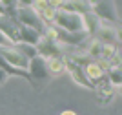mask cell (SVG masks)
<instances>
[{
  "label": "cell",
  "mask_w": 122,
  "mask_h": 115,
  "mask_svg": "<svg viewBox=\"0 0 122 115\" xmlns=\"http://www.w3.org/2000/svg\"><path fill=\"white\" fill-rule=\"evenodd\" d=\"M16 4H18V5H16V16H15V20L20 26L31 27V29L38 31V33L42 35V33L46 31V26H44V22L38 18L36 11L29 5V2H16Z\"/></svg>",
  "instance_id": "6da1fadb"
},
{
  "label": "cell",
  "mask_w": 122,
  "mask_h": 115,
  "mask_svg": "<svg viewBox=\"0 0 122 115\" xmlns=\"http://www.w3.org/2000/svg\"><path fill=\"white\" fill-rule=\"evenodd\" d=\"M53 26L62 31H67V33H80V31H84V22H82L80 15L67 13V11H62V9H56Z\"/></svg>",
  "instance_id": "7a4b0ae2"
},
{
  "label": "cell",
  "mask_w": 122,
  "mask_h": 115,
  "mask_svg": "<svg viewBox=\"0 0 122 115\" xmlns=\"http://www.w3.org/2000/svg\"><path fill=\"white\" fill-rule=\"evenodd\" d=\"M91 4V13L97 16L100 22H109V24H118V15L115 13V4L102 0V2H89Z\"/></svg>",
  "instance_id": "3957f363"
},
{
  "label": "cell",
  "mask_w": 122,
  "mask_h": 115,
  "mask_svg": "<svg viewBox=\"0 0 122 115\" xmlns=\"http://www.w3.org/2000/svg\"><path fill=\"white\" fill-rule=\"evenodd\" d=\"M36 48V55L40 57V59L44 60H49V59H62L64 57V53H62V49L58 48V44H56L55 40L47 38V37L42 35L40 42L35 46Z\"/></svg>",
  "instance_id": "277c9868"
},
{
  "label": "cell",
  "mask_w": 122,
  "mask_h": 115,
  "mask_svg": "<svg viewBox=\"0 0 122 115\" xmlns=\"http://www.w3.org/2000/svg\"><path fill=\"white\" fill-rule=\"evenodd\" d=\"M64 68H66V71L71 75V79L75 80L76 84H80L82 88H87V90H93L95 91V86L91 84V80L86 77V73H84V68H80V66L73 64L71 60H67L66 57H64Z\"/></svg>",
  "instance_id": "5b68a950"
},
{
  "label": "cell",
  "mask_w": 122,
  "mask_h": 115,
  "mask_svg": "<svg viewBox=\"0 0 122 115\" xmlns=\"http://www.w3.org/2000/svg\"><path fill=\"white\" fill-rule=\"evenodd\" d=\"M0 33L9 40L13 46L20 44V37H18V22L9 16H0Z\"/></svg>",
  "instance_id": "8992f818"
},
{
  "label": "cell",
  "mask_w": 122,
  "mask_h": 115,
  "mask_svg": "<svg viewBox=\"0 0 122 115\" xmlns=\"http://www.w3.org/2000/svg\"><path fill=\"white\" fill-rule=\"evenodd\" d=\"M27 73L31 75L35 86H36V80H47L49 79V71H47V68H46V60L40 59V57H35V59L29 60Z\"/></svg>",
  "instance_id": "52a82bcc"
},
{
  "label": "cell",
  "mask_w": 122,
  "mask_h": 115,
  "mask_svg": "<svg viewBox=\"0 0 122 115\" xmlns=\"http://www.w3.org/2000/svg\"><path fill=\"white\" fill-rule=\"evenodd\" d=\"M93 38L98 40L100 44H113L115 46V42H118V29L104 24V22H100V27H98V31L93 35Z\"/></svg>",
  "instance_id": "ba28073f"
},
{
  "label": "cell",
  "mask_w": 122,
  "mask_h": 115,
  "mask_svg": "<svg viewBox=\"0 0 122 115\" xmlns=\"http://www.w3.org/2000/svg\"><path fill=\"white\" fill-rule=\"evenodd\" d=\"M58 9L84 16V15H87V13H91V4H89V2H82V0H73V2H58Z\"/></svg>",
  "instance_id": "9c48e42d"
},
{
  "label": "cell",
  "mask_w": 122,
  "mask_h": 115,
  "mask_svg": "<svg viewBox=\"0 0 122 115\" xmlns=\"http://www.w3.org/2000/svg\"><path fill=\"white\" fill-rule=\"evenodd\" d=\"M18 37H20V44H27V46H33V48L42 38V35L38 31L31 29V27H25V26H20V24H18Z\"/></svg>",
  "instance_id": "30bf717a"
},
{
  "label": "cell",
  "mask_w": 122,
  "mask_h": 115,
  "mask_svg": "<svg viewBox=\"0 0 122 115\" xmlns=\"http://www.w3.org/2000/svg\"><path fill=\"white\" fill-rule=\"evenodd\" d=\"M82 22H84V33H86L89 38H93V35H95L98 31V27H100V20L93 15V13H87V15L82 16Z\"/></svg>",
  "instance_id": "8fae6325"
},
{
  "label": "cell",
  "mask_w": 122,
  "mask_h": 115,
  "mask_svg": "<svg viewBox=\"0 0 122 115\" xmlns=\"http://www.w3.org/2000/svg\"><path fill=\"white\" fill-rule=\"evenodd\" d=\"M84 73H86V77L89 80H91V84L95 86L98 82V80L102 79V77L106 75V73H104V71L100 70V68H98L97 64H95V60H93V62H89V64L86 66V68H84Z\"/></svg>",
  "instance_id": "7c38bea8"
},
{
  "label": "cell",
  "mask_w": 122,
  "mask_h": 115,
  "mask_svg": "<svg viewBox=\"0 0 122 115\" xmlns=\"http://www.w3.org/2000/svg\"><path fill=\"white\" fill-rule=\"evenodd\" d=\"M46 68H47V71H49V75H60L62 71H66V68H64V57H62V59L46 60Z\"/></svg>",
  "instance_id": "4fadbf2b"
},
{
  "label": "cell",
  "mask_w": 122,
  "mask_h": 115,
  "mask_svg": "<svg viewBox=\"0 0 122 115\" xmlns=\"http://www.w3.org/2000/svg\"><path fill=\"white\" fill-rule=\"evenodd\" d=\"M107 80H109V84L113 86V88H118V86L122 84V73H120V68H109L106 73Z\"/></svg>",
  "instance_id": "5bb4252c"
},
{
  "label": "cell",
  "mask_w": 122,
  "mask_h": 115,
  "mask_svg": "<svg viewBox=\"0 0 122 115\" xmlns=\"http://www.w3.org/2000/svg\"><path fill=\"white\" fill-rule=\"evenodd\" d=\"M15 48L20 51V53H22V55H24L27 60H31V59H35V57H38V55H36V48H33V46H27V44H16Z\"/></svg>",
  "instance_id": "9a60e30c"
},
{
  "label": "cell",
  "mask_w": 122,
  "mask_h": 115,
  "mask_svg": "<svg viewBox=\"0 0 122 115\" xmlns=\"http://www.w3.org/2000/svg\"><path fill=\"white\" fill-rule=\"evenodd\" d=\"M11 46H13V44H11V42L5 38L2 33H0V48H11Z\"/></svg>",
  "instance_id": "2e32d148"
},
{
  "label": "cell",
  "mask_w": 122,
  "mask_h": 115,
  "mask_svg": "<svg viewBox=\"0 0 122 115\" xmlns=\"http://www.w3.org/2000/svg\"><path fill=\"white\" fill-rule=\"evenodd\" d=\"M5 79H7V75H5L4 71L0 70V84H4V82H5Z\"/></svg>",
  "instance_id": "e0dca14e"
},
{
  "label": "cell",
  "mask_w": 122,
  "mask_h": 115,
  "mask_svg": "<svg viewBox=\"0 0 122 115\" xmlns=\"http://www.w3.org/2000/svg\"><path fill=\"white\" fill-rule=\"evenodd\" d=\"M0 16H5V9H4V4L0 2Z\"/></svg>",
  "instance_id": "ac0fdd59"
},
{
  "label": "cell",
  "mask_w": 122,
  "mask_h": 115,
  "mask_svg": "<svg viewBox=\"0 0 122 115\" xmlns=\"http://www.w3.org/2000/svg\"><path fill=\"white\" fill-rule=\"evenodd\" d=\"M60 115H76L75 111H71V110H66V111H62Z\"/></svg>",
  "instance_id": "d6986e66"
}]
</instances>
